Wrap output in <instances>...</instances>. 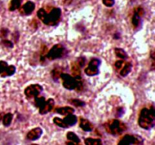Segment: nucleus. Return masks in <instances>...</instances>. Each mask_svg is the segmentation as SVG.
<instances>
[{
    "instance_id": "4c0bfd02",
    "label": "nucleus",
    "mask_w": 155,
    "mask_h": 145,
    "mask_svg": "<svg viewBox=\"0 0 155 145\" xmlns=\"http://www.w3.org/2000/svg\"><path fill=\"white\" fill-rule=\"evenodd\" d=\"M120 34L118 33H116V34H114V39H120Z\"/></svg>"
},
{
    "instance_id": "4468645a",
    "label": "nucleus",
    "mask_w": 155,
    "mask_h": 145,
    "mask_svg": "<svg viewBox=\"0 0 155 145\" xmlns=\"http://www.w3.org/2000/svg\"><path fill=\"white\" fill-rule=\"evenodd\" d=\"M54 111L57 113L62 115V116H66V115L69 114V113H74L75 110L73 107H58L54 110Z\"/></svg>"
},
{
    "instance_id": "c85d7f7f",
    "label": "nucleus",
    "mask_w": 155,
    "mask_h": 145,
    "mask_svg": "<svg viewBox=\"0 0 155 145\" xmlns=\"http://www.w3.org/2000/svg\"><path fill=\"white\" fill-rule=\"evenodd\" d=\"M1 44L4 47H6V48H12L14 47L13 42L12 41L8 40V39H3V40H2Z\"/></svg>"
},
{
    "instance_id": "f257e3e1",
    "label": "nucleus",
    "mask_w": 155,
    "mask_h": 145,
    "mask_svg": "<svg viewBox=\"0 0 155 145\" xmlns=\"http://www.w3.org/2000/svg\"><path fill=\"white\" fill-rule=\"evenodd\" d=\"M139 126L145 130H150L154 128L155 125V111L154 105L149 109L143 108L139 113L138 119Z\"/></svg>"
},
{
    "instance_id": "5701e85b",
    "label": "nucleus",
    "mask_w": 155,
    "mask_h": 145,
    "mask_svg": "<svg viewBox=\"0 0 155 145\" xmlns=\"http://www.w3.org/2000/svg\"><path fill=\"white\" fill-rule=\"evenodd\" d=\"M85 144L86 145H101L102 144V141L101 139H95L92 137H87L84 140Z\"/></svg>"
},
{
    "instance_id": "1a4fd4ad",
    "label": "nucleus",
    "mask_w": 155,
    "mask_h": 145,
    "mask_svg": "<svg viewBox=\"0 0 155 145\" xmlns=\"http://www.w3.org/2000/svg\"><path fill=\"white\" fill-rule=\"evenodd\" d=\"M42 90H43V88L41 85L32 84L26 88L24 90V94L27 98H33L39 96Z\"/></svg>"
},
{
    "instance_id": "dca6fc26",
    "label": "nucleus",
    "mask_w": 155,
    "mask_h": 145,
    "mask_svg": "<svg viewBox=\"0 0 155 145\" xmlns=\"http://www.w3.org/2000/svg\"><path fill=\"white\" fill-rule=\"evenodd\" d=\"M122 69L120 72V75L123 77H126L127 76H128L130 74V72H131L132 68H133V65L130 62H127V63H124V66H122Z\"/></svg>"
},
{
    "instance_id": "9d476101",
    "label": "nucleus",
    "mask_w": 155,
    "mask_h": 145,
    "mask_svg": "<svg viewBox=\"0 0 155 145\" xmlns=\"http://www.w3.org/2000/svg\"><path fill=\"white\" fill-rule=\"evenodd\" d=\"M54 100L52 98H49L45 101L43 105L39 108V113L41 115H45L49 113L54 109Z\"/></svg>"
},
{
    "instance_id": "6e6552de",
    "label": "nucleus",
    "mask_w": 155,
    "mask_h": 145,
    "mask_svg": "<svg viewBox=\"0 0 155 145\" xmlns=\"http://www.w3.org/2000/svg\"><path fill=\"white\" fill-rule=\"evenodd\" d=\"M144 142L143 138L139 135L125 134L119 141V144H141Z\"/></svg>"
},
{
    "instance_id": "412c9836",
    "label": "nucleus",
    "mask_w": 155,
    "mask_h": 145,
    "mask_svg": "<svg viewBox=\"0 0 155 145\" xmlns=\"http://www.w3.org/2000/svg\"><path fill=\"white\" fill-rule=\"evenodd\" d=\"M15 71H16V67L14 65H10V66H8L5 70L0 75L2 77L11 76H13L15 74Z\"/></svg>"
},
{
    "instance_id": "f704fd0d",
    "label": "nucleus",
    "mask_w": 155,
    "mask_h": 145,
    "mask_svg": "<svg viewBox=\"0 0 155 145\" xmlns=\"http://www.w3.org/2000/svg\"><path fill=\"white\" fill-rule=\"evenodd\" d=\"M124 113V109L123 108V107H118V108H117L116 116H117V117H121Z\"/></svg>"
},
{
    "instance_id": "f3484780",
    "label": "nucleus",
    "mask_w": 155,
    "mask_h": 145,
    "mask_svg": "<svg viewBox=\"0 0 155 145\" xmlns=\"http://www.w3.org/2000/svg\"><path fill=\"white\" fill-rule=\"evenodd\" d=\"M80 66L77 61L73 63L72 67H71V70H72L73 76L74 78H78V77H81V69H80Z\"/></svg>"
},
{
    "instance_id": "c756f323",
    "label": "nucleus",
    "mask_w": 155,
    "mask_h": 145,
    "mask_svg": "<svg viewBox=\"0 0 155 145\" xmlns=\"http://www.w3.org/2000/svg\"><path fill=\"white\" fill-rule=\"evenodd\" d=\"M8 66V65L7 62L4 61V60H0V74H2Z\"/></svg>"
},
{
    "instance_id": "9b49d317",
    "label": "nucleus",
    "mask_w": 155,
    "mask_h": 145,
    "mask_svg": "<svg viewBox=\"0 0 155 145\" xmlns=\"http://www.w3.org/2000/svg\"><path fill=\"white\" fill-rule=\"evenodd\" d=\"M36 8V5L33 2L28 1L24 3L22 5L21 8L20 9V13L23 15H30Z\"/></svg>"
},
{
    "instance_id": "4be33fe9",
    "label": "nucleus",
    "mask_w": 155,
    "mask_h": 145,
    "mask_svg": "<svg viewBox=\"0 0 155 145\" xmlns=\"http://www.w3.org/2000/svg\"><path fill=\"white\" fill-rule=\"evenodd\" d=\"M12 119H13V114L12 113H8L6 114H4L2 119L3 125L5 127L9 126L11 125V123H12Z\"/></svg>"
},
{
    "instance_id": "473e14b6",
    "label": "nucleus",
    "mask_w": 155,
    "mask_h": 145,
    "mask_svg": "<svg viewBox=\"0 0 155 145\" xmlns=\"http://www.w3.org/2000/svg\"><path fill=\"white\" fill-rule=\"evenodd\" d=\"M8 33H9V31L8 29H6V28L1 29V30H0V37L1 38L7 37Z\"/></svg>"
},
{
    "instance_id": "f03ea898",
    "label": "nucleus",
    "mask_w": 155,
    "mask_h": 145,
    "mask_svg": "<svg viewBox=\"0 0 155 145\" xmlns=\"http://www.w3.org/2000/svg\"><path fill=\"white\" fill-rule=\"evenodd\" d=\"M106 131L113 135H120L127 130V125L118 119H110L104 124Z\"/></svg>"
},
{
    "instance_id": "cd10ccee",
    "label": "nucleus",
    "mask_w": 155,
    "mask_h": 145,
    "mask_svg": "<svg viewBox=\"0 0 155 145\" xmlns=\"http://www.w3.org/2000/svg\"><path fill=\"white\" fill-rule=\"evenodd\" d=\"M47 12L45 11V10L44 8H39L37 11V17L42 21V23H44V21L46 19L47 16Z\"/></svg>"
},
{
    "instance_id": "7c9ffc66",
    "label": "nucleus",
    "mask_w": 155,
    "mask_h": 145,
    "mask_svg": "<svg viewBox=\"0 0 155 145\" xmlns=\"http://www.w3.org/2000/svg\"><path fill=\"white\" fill-rule=\"evenodd\" d=\"M102 3L107 7H113L115 4V0H102Z\"/></svg>"
},
{
    "instance_id": "e433bc0d",
    "label": "nucleus",
    "mask_w": 155,
    "mask_h": 145,
    "mask_svg": "<svg viewBox=\"0 0 155 145\" xmlns=\"http://www.w3.org/2000/svg\"><path fill=\"white\" fill-rule=\"evenodd\" d=\"M72 1L73 0H64V4H67V5H69L72 2Z\"/></svg>"
},
{
    "instance_id": "72a5a7b5",
    "label": "nucleus",
    "mask_w": 155,
    "mask_h": 145,
    "mask_svg": "<svg viewBox=\"0 0 155 145\" xmlns=\"http://www.w3.org/2000/svg\"><path fill=\"white\" fill-rule=\"evenodd\" d=\"M124 63H125V62H124V60H117V61L115 62V64H114L115 67H116L117 69H120V68L122 67L123 66H124Z\"/></svg>"
},
{
    "instance_id": "6ab92c4d",
    "label": "nucleus",
    "mask_w": 155,
    "mask_h": 145,
    "mask_svg": "<svg viewBox=\"0 0 155 145\" xmlns=\"http://www.w3.org/2000/svg\"><path fill=\"white\" fill-rule=\"evenodd\" d=\"M67 138L70 140V141L73 142L74 144H78L80 143V139L77 134L73 131H68L67 133Z\"/></svg>"
},
{
    "instance_id": "f8f14e48",
    "label": "nucleus",
    "mask_w": 155,
    "mask_h": 145,
    "mask_svg": "<svg viewBox=\"0 0 155 145\" xmlns=\"http://www.w3.org/2000/svg\"><path fill=\"white\" fill-rule=\"evenodd\" d=\"M42 129L40 127H36L30 130L27 134V138L29 140H36L42 136Z\"/></svg>"
},
{
    "instance_id": "a211bd4d",
    "label": "nucleus",
    "mask_w": 155,
    "mask_h": 145,
    "mask_svg": "<svg viewBox=\"0 0 155 145\" xmlns=\"http://www.w3.org/2000/svg\"><path fill=\"white\" fill-rule=\"evenodd\" d=\"M114 53L117 57L121 60H126V59L128 58V54H127V51H125V50L123 49V48H115Z\"/></svg>"
},
{
    "instance_id": "bb28decb",
    "label": "nucleus",
    "mask_w": 155,
    "mask_h": 145,
    "mask_svg": "<svg viewBox=\"0 0 155 145\" xmlns=\"http://www.w3.org/2000/svg\"><path fill=\"white\" fill-rule=\"evenodd\" d=\"M35 98V101H34L35 106L39 109L42 105H43L44 103H45V98H44V97H39V96L36 97V98Z\"/></svg>"
},
{
    "instance_id": "58836bf2",
    "label": "nucleus",
    "mask_w": 155,
    "mask_h": 145,
    "mask_svg": "<svg viewBox=\"0 0 155 145\" xmlns=\"http://www.w3.org/2000/svg\"><path fill=\"white\" fill-rule=\"evenodd\" d=\"M3 116H4V113H0V121H1L2 119Z\"/></svg>"
},
{
    "instance_id": "393cba45",
    "label": "nucleus",
    "mask_w": 155,
    "mask_h": 145,
    "mask_svg": "<svg viewBox=\"0 0 155 145\" xmlns=\"http://www.w3.org/2000/svg\"><path fill=\"white\" fill-rule=\"evenodd\" d=\"M53 122H54V123L56 125L61 127V128H69V126H68V125L64 122V119H61V118L54 117V119H53Z\"/></svg>"
},
{
    "instance_id": "b1692460",
    "label": "nucleus",
    "mask_w": 155,
    "mask_h": 145,
    "mask_svg": "<svg viewBox=\"0 0 155 145\" xmlns=\"http://www.w3.org/2000/svg\"><path fill=\"white\" fill-rule=\"evenodd\" d=\"M61 73H62V71L61 70V69H59V68L58 67L54 68V69L51 71V77H52L53 80L55 82H57L58 80V79L60 78L61 74Z\"/></svg>"
},
{
    "instance_id": "423d86ee",
    "label": "nucleus",
    "mask_w": 155,
    "mask_h": 145,
    "mask_svg": "<svg viewBox=\"0 0 155 145\" xmlns=\"http://www.w3.org/2000/svg\"><path fill=\"white\" fill-rule=\"evenodd\" d=\"M145 14V10L142 6H139L136 7L133 11V15L132 18V24H133V27L136 30L140 28L142 26V16Z\"/></svg>"
},
{
    "instance_id": "20e7f679",
    "label": "nucleus",
    "mask_w": 155,
    "mask_h": 145,
    "mask_svg": "<svg viewBox=\"0 0 155 145\" xmlns=\"http://www.w3.org/2000/svg\"><path fill=\"white\" fill-rule=\"evenodd\" d=\"M61 17V10L60 8H54L50 11V13L47 14L46 19L44 21L43 24L48 26L56 25L58 24Z\"/></svg>"
},
{
    "instance_id": "7ed1b4c3",
    "label": "nucleus",
    "mask_w": 155,
    "mask_h": 145,
    "mask_svg": "<svg viewBox=\"0 0 155 145\" xmlns=\"http://www.w3.org/2000/svg\"><path fill=\"white\" fill-rule=\"evenodd\" d=\"M67 54L68 51L65 47L61 44H56L47 52L46 58L50 60H54L64 57Z\"/></svg>"
},
{
    "instance_id": "a878e982",
    "label": "nucleus",
    "mask_w": 155,
    "mask_h": 145,
    "mask_svg": "<svg viewBox=\"0 0 155 145\" xmlns=\"http://www.w3.org/2000/svg\"><path fill=\"white\" fill-rule=\"evenodd\" d=\"M69 102L71 103L72 105H74V107H84L86 105V103L84 101H81L80 99H71L69 100Z\"/></svg>"
},
{
    "instance_id": "39448f33",
    "label": "nucleus",
    "mask_w": 155,
    "mask_h": 145,
    "mask_svg": "<svg viewBox=\"0 0 155 145\" xmlns=\"http://www.w3.org/2000/svg\"><path fill=\"white\" fill-rule=\"evenodd\" d=\"M101 60L98 58H92L89 61L88 66L84 69L85 73L89 76H94L99 73V66Z\"/></svg>"
},
{
    "instance_id": "aec40b11",
    "label": "nucleus",
    "mask_w": 155,
    "mask_h": 145,
    "mask_svg": "<svg viewBox=\"0 0 155 145\" xmlns=\"http://www.w3.org/2000/svg\"><path fill=\"white\" fill-rule=\"evenodd\" d=\"M22 1L23 0H11L8 7L9 11H14L17 10V9H19L21 6Z\"/></svg>"
},
{
    "instance_id": "0eeeda50",
    "label": "nucleus",
    "mask_w": 155,
    "mask_h": 145,
    "mask_svg": "<svg viewBox=\"0 0 155 145\" xmlns=\"http://www.w3.org/2000/svg\"><path fill=\"white\" fill-rule=\"evenodd\" d=\"M60 78L61 79L63 86L68 90H75L77 85V81L73 76L68 73L62 72Z\"/></svg>"
},
{
    "instance_id": "ddd939ff",
    "label": "nucleus",
    "mask_w": 155,
    "mask_h": 145,
    "mask_svg": "<svg viewBox=\"0 0 155 145\" xmlns=\"http://www.w3.org/2000/svg\"><path fill=\"white\" fill-rule=\"evenodd\" d=\"M80 127L85 131H92L94 128L90 121L82 117L80 119Z\"/></svg>"
},
{
    "instance_id": "c9c22d12",
    "label": "nucleus",
    "mask_w": 155,
    "mask_h": 145,
    "mask_svg": "<svg viewBox=\"0 0 155 145\" xmlns=\"http://www.w3.org/2000/svg\"><path fill=\"white\" fill-rule=\"evenodd\" d=\"M19 36H20V34L18 31H15V33L12 34V37H13L14 40H15V42H17L18 41V39H19Z\"/></svg>"
},
{
    "instance_id": "2eb2a0df",
    "label": "nucleus",
    "mask_w": 155,
    "mask_h": 145,
    "mask_svg": "<svg viewBox=\"0 0 155 145\" xmlns=\"http://www.w3.org/2000/svg\"><path fill=\"white\" fill-rule=\"evenodd\" d=\"M65 123L68 125V126H73L77 122V117L74 115V113H69V114L66 115V116L64 119Z\"/></svg>"
},
{
    "instance_id": "2f4dec72",
    "label": "nucleus",
    "mask_w": 155,
    "mask_h": 145,
    "mask_svg": "<svg viewBox=\"0 0 155 145\" xmlns=\"http://www.w3.org/2000/svg\"><path fill=\"white\" fill-rule=\"evenodd\" d=\"M86 57L81 56V57H78V59H77V63L80 65V67H83V66L85 65V63H86Z\"/></svg>"
}]
</instances>
